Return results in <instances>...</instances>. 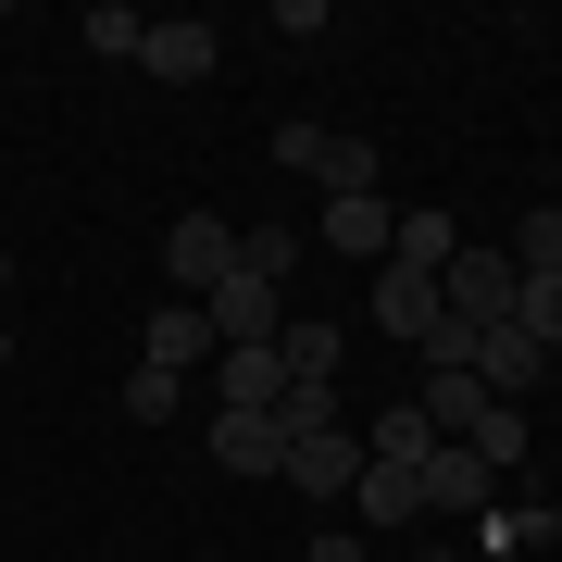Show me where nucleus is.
I'll use <instances>...</instances> for the list:
<instances>
[{
  "instance_id": "423d86ee",
  "label": "nucleus",
  "mask_w": 562,
  "mask_h": 562,
  "mask_svg": "<svg viewBox=\"0 0 562 562\" xmlns=\"http://www.w3.org/2000/svg\"><path fill=\"white\" fill-rule=\"evenodd\" d=\"M462 375H475L487 401H525V387L550 375V350L525 338V325H475V350H462Z\"/></svg>"
},
{
  "instance_id": "aec40b11",
  "label": "nucleus",
  "mask_w": 562,
  "mask_h": 562,
  "mask_svg": "<svg viewBox=\"0 0 562 562\" xmlns=\"http://www.w3.org/2000/svg\"><path fill=\"white\" fill-rule=\"evenodd\" d=\"M276 350H288V375H325V387H338V350H350V338H338V325H313V313H301V325H288Z\"/></svg>"
},
{
  "instance_id": "f3484780",
  "label": "nucleus",
  "mask_w": 562,
  "mask_h": 562,
  "mask_svg": "<svg viewBox=\"0 0 562 562\" xmlns=\"http://www.w3.org/2000/svg\"><path fill=\"white\" fill-rule=\"evenodd\" d=\"M425 450H438V425H425L413 401H387L375 425H362V462H425Z\"/></svg>"
},
{
  "instance_id": "6ab92c4d",
  "label": "nucleus",
  "mask_w": 562,
  "mask_h": 562,
  "mask_svg": "<svg viewBox=\"0 0 562 562\" xmlns=\"http://www.w3.org/2000/svg\"><path fill=\"white\" fill-rule=\"evenodd\" d=\"M288 262H301V225H238V276L288 288Z\"/></svg>"
},
{
  "instance_id": "a211bd4d",
  "label": "nucleus",
  "mask_w": 562,
  "mask_h": 562,
  "mask_svg": "<svg viewBox=\"0 0 562 562\" xmlns=\"http://www.w3.org/2000/svg\"><path fill=\"white\" fill-rule=\"evenodd\" d=\"M450 250H462V225H450L438 201H425V213H401V238H387V262H413V276H438Z\"/></svg>"
},
{
  "instance_id": "412c9836",
  "label": "nucleus",
  "mask_w": 562,
  "mask_h": 562,
  "mask_svg": "<svg viewBox=\"0 0 562 562\" xmlns=\"http://www.w3.org/2000/svg\"><path fill=\"white\" fill-rule=\"evenodd\" d=\"M138 38H150V13H125V0H88V50H101V63H138Z\"/></svg>"
},
{
  "instance_id": "bb28decb",
  "label": "nucleus",
  "mask_w": 562,
  "mask_h": 562,
  "mask_svg": "<svg viewBox=\"0 0 562 562\" xmlns=\"http://www.w3.org/2000/svg\"><path fill=\"white\" fill-rule=\"evenodd\" d=\"M0 362H13V338H0Z\"/></svg>"
},
{
  "instance_id": "5701e85b",
  "label": "nucleus",
  "mask_w": 562,
  "mask_h": 562,
  "mask_svg": "<svg viewBox=\"0 0 562 562\" xmlns=\"http://www.w3.org/2000/svg\"><path fill=\"white\" fill-rule=\"evenodd\" d=\"M125 413H138V425H176L188 413V375H150V362H138V375H125Z\"/></svg>"
},
{
  "instance_id": "f03ea898",
  "label": "nucleus",
  "mask_w": 562,
  "mask_h": 562,
  "mask_svg": "<svg viewBox=\"0 0 562 562\" xmlns=\"http://www.w3.org/2000/svg\"><path fill=\"white\" fill-rule=\"evenodd\" d=\"M276 162H288V176H313L325 201H375V150L338 138V125H276Z\"/></svg>"
},
{
  "instance_id": "4468645a",
  "label": "nucleus",
  "mask_w": 562,
  "mask_h": 562,
  "mask_svg": "<svg viewBox=\"0 0 562 562\" xmlns=\"http://www.w3.org/2000/svg\"><path fill=\"white\" fill-rule=\"evenodd\" d=\"M201 338H213L201 301H162V313L138 325V362H150V375H188V362H201Z\"/></svg>"
},
{
  "instance_id": "f8f14e48",
  "label": "nucleus",
  "mask_w": 562,
  "mask_h": 562,
  "mask_svg": "<svg viewBox=\"0 0 562 562\" xmlns=\"http://www.w3.org/2000/svg\"><path fill=\"white\" fill-rule=\"evenodd\" d=\"M201 450L225 462V475H276V462H288L276 413H213V425H201Z\"/></svg>"
},
{
  "instance_id": "f257e3e1",
  "label": "nucleus",
  "mask_w": 562,
  "mask_h": 562,
  "mask_svg": "<svg viewBox=\"0 0 562 562\" xmlns=\"http://www.w3.org/2000/svg\"><path fill=\"white\" fill-rule=\"evenodd\" d=\"M438 301H450V325H513V301H525V262H513L501 238H462V250L438 262Z\"/></svg>"
},
{
  "instance_id": "39448f33",
  "label": "nucleus",
  "mask_w": 562,
  "mask_h": 562,
  "mask_svg": "<svg viewBox=\"0 0 562 562\" xmlns=\"http://www.w3.org/2000/svg\"><path fill=\"white\" fill-rule=\"evenodd\" d=\"M201 325H213V350H250V338H288V288H262V276H225L213 301H201Z\"/></svg>"
},
{
  "instance_id": "2eb2a0df",
  "label": "nucleus",
  "mask_w": 562,
  "mask_h": 562,
  "mask_svg": "<svg viewBox=\"0 0 562 562\" xmlns=\"http://www.w3.org/2000/svg\"><path fill=\"white\" fill-rule=\"evenodd\" d=\"M387 201H325V250H350V262H387Z\"/></svg>"
},
{
  "instance_id": "a878e982",
  "label": "nucleus",
  "mask_w": 562,
  "mask_h": 562,
  "mask_svg": "<svg viewBox=\"0 0 562 562\" xmlns=\"http://www.w3.org/2000/svg\"><path fill=\"white\" fill-rule=\"evenodd\" d=\"M0 288H13V250H0Z\"/></svg>"
},
{
  "instance_id": "4be33fe9",
  "label": "nucleus",
  "mask_w": 562,
  "mask_h": 562,
  "mask_svg": "<svg viewBox=\"0 0 562 562\" xmlns=\"http://www.w3.org/2000/svg\"><path fill=\"white\" fill-rule=\"evenodd\" d=\"M513 325L538 338L550 362H562V276H525V301H513Z\"/></svg>"
},
{
  "instance_id": "20e7f679",
  "label": "nucleus",
  "mask_w": 562,
  "mask_h": 562,
  "mask_svg": "<svg viewBox=\"0 0 562 562\" xmlns=\"http://www.w3.org/2000/svg\"><path fill=\"white\" fill-rule=\"evenodd\" d=\"M162 276H176V301H213V288L238 276V225H213V213H188L176 238H162Z\"/></svg>"
},
{
  "instance_id": "393cba45",
  "label": "nucleus",
  "mask_w": 562,
  "mask_h": 562,
  "mask_svg": "<svg viewBox=\"0 0 562 562\" xmlns=\"http://www.w3.org/2000/svg\"><path fill=\"white\" fill-rule=\"evenodd\" d=\"M413 562H475V550H462V538H438V550H413Z\"/></svg>"
},
{
  "instance_id": "0eeeda50",
  "label": "nucleus",
  "mask_w": 562,
  "mask_h": 562,
  "mask_svg": "<svg viewBox=\"0 0 562 562\" xmlns=\"http://www.w3.org/2000/svg\"><path fill=\"white\" fill-rule=\"evenodd\" d=\"M276 475L301 487V501H350V487H362V438H350V425H325V438H288Z\"/></svg>"
},
{
  "instance_id": "cd10ccee",
  "label": "nucleus",
  "mask_w": 562,
  "mask_h": 562,
  "mask_svg": "<svg viewBox=\"0 0 562 562\" xmlns=\"http://www.w3.org/2000/svg\"><path fill=\"white\" fill-rule=\"evenodd\" d=\"M538 562H562V550H538Z\"/></svg>"
},
{
  "instance_id": "9d476101",
  "label": "nucleus",
  "mask_w": 562,
  "mask_h": 562,
  "mask_svg": "<svg viewBox=\"0 0 562 562\" xmlns=\"http://www.w3.org/2000/svg\"><path fill=\"white\" fill-rule=\"evenodd\" d=\"M276 401H288V350H276V338L225 350V375H213V413H276Z\"/></svg>"
},
{
  "instance_id": "dca6fc26",
  "label": "nucleus",
  "mask_w": 562,
  "mask_h": 562,
  "mask_svg": "<svg viewBox=\"0 0 562 562\" xmlns=\"http://www.w3.org/2000/svg\"><path fill=\"white\" fill-rule=\"evenodd\" d=\"M350 501H362V525H413V513H425V487H413V462H362Z\"/></svg>"
},
{
  "instance_id": "b1692460",
  "label": "nucleus",
  "mask_w": 562,
  "mask_h": 562,
  "mask_svg": "<svg viewBox=\"0 0 562 562\" xmlns=\"http://www.w3.org/2000/svg\"><path fill=\"white\" fill-rule=\"evenodd\" d=\"M313 562H375V550H362V538H313Z\"/></svg>"
},
{
  "instance_id": "7ed1b4c3",
  "label": "nucleus",
  "mask_w": 562,
  "mask_h": 562,
  "mask_svg": "<svg viewBox=\"0 0 562 562\" xmlns=\"http://www.w3.org/2000/svg\"><path fill=\"white\" fill-rule=\"evenodd\" d=\"M413 487H425V513H438V525H475L487 501H501V475H487L462 438H438V450H425V462H413Z\"/></svg>"
},
{
  "instance_id": "6e6552de",
  "label": "nucleus",
  "mask_w": 562,
  "mask_h": 562,
  "mask_svg": "<svg viewBox=\"0 0 562 562\" xmlns=\"http://www.w3.org/2000/svg\"><path fill=\"white\" fill-rule=\"evenodd\" d=\"M375 325H387V338H438V325H450V301H438V276H413V262H375Z\"/></svg>"
},
{
  "instance_id": "9b49d317",
  "label": "nucleus",
  "mask_w": 562,
  "mask_h": 562,
  "mask_svg": "<svg viewBox=\"0 0 562 562\" xmlns=\"http://www.w3.org/2000/svg\"><path fill=\"white\" fill-rule=\"evenodd\" d=\"M562 538V513H538V501H525V513H501V501H487L475 525H462V550H475V562H538Z\"/></svg>"
},
{
  "instance_id": "ddd939ff",
  "label": "nucleus",
  "mask_w": 562,
  "mask_h": 562,
  "mask_svg": "<svg viewBox=\"0 0 562 562\" xmlns=\"http://www.w3.org/2000/svg\"><path fill=\"white\" fill-rule=\"evenodd\" d=\"M413 413H425V425H438V438H475V425H487V413H501V401H487V387H475V375H462V362H425V401H413Z\"/></svg>"
},
{
  "instance_id": "1a4fd4ad",
  "label": "nucleus",
  "mask_w": 562,
  "mask_h": 562,
  "mask_svg": "<svg viewBox=\"0 0 562 562\" xmlns=\"http://www.w3.org/2000/svg\"><path fill=\"white\" fill-rule=\"evenodd\" d=\"M138 63H150L162 88H213V63H225V50H213V25H201V13H162L150 38H138Z\"/></svg>"
}]
</instances>
